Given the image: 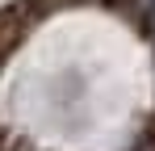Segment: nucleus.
Segmentation results:
<instances>
[{
  "mask_svg": "<svg viewBox=\"0 0 155 151\" xmlns=\"http://www.w3.org/2000/svg\"><path fill=\"white\" fill-rule=\"evenodd\" d=\"M143 21H147V29L155 34V0H143Z\"/></svg>",
  "mask_w": 155,
  "mask_h": 151,
  "instance_id": "1",
  "label": "nucleus"
}]
</instances>
